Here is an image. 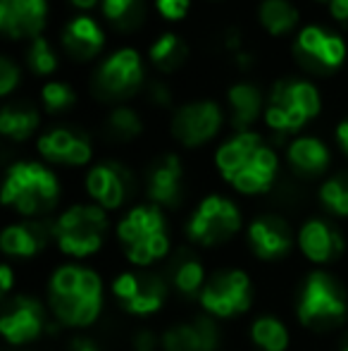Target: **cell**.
I'll return each mask as SVG.
<instances>
[{"instance_id":"cell-1","label":"cell","mask_w":348,"mask_h":351,"mask_svg":"<svg viewBox=\"0 0 348 351\" xmlns=\"http://www.w3.org/2000/svg\"><path fill=\"white\" fill-rule=\"evenodd\" d=\"M215 165L224 182L246 196L269 191L279 170L277 153L253 132H239L224 141L215 153Z\"/></svg>"},{"instance_id":"cell-2","label":"cell","mask_w":348,"mask_h":351,"mask_svg":"<svg viewBox=\"0 0 348 351\" xmlns=\"http://www.w3.org/2000/svg\"><path fill=\"white\" fill-rule=\"evenodd\" d=\"M51 311L67 328H88L103 311V280L84 265H60L48 282Z\"/></svg>"},{"instance_id":"cell-3","label":"cell","mask_w":348,"mask_h":351,"mask_svg":"<svg viewBox=\"0 0 348 351\" xmlns=\"http://www.w3.org/2000/svg\"><path fill=\"white\" fill-rule=\"evenodd\" d=\"M117 237L134 268H148L170 254L168 222L163 208L155 204L134 206L117 222Z\"/></svg>"},{"instance_id":"cell-4","label":"cell","mask_w":348,"mask_h":351,"mask_svg":"<svg viewBox=\"0 0 348 351\" xmlns=\"http://www.w3.org/2000/svg\"><path fill=\"white\" fill-rule=\"evenodd\" d=\"M60 199V182L55 172L41 162H14L8 167L3 184V204L19 215H43Z\"/></svg>"},{"instance_id":"cell-5","label":"cell","mask_w":348,"mask_h":351,"mask_svg":"<svg viewBox=\"0 0 348 351\" xmlns=\"http://www.w3.org/2000/svg\"><path fill=\"white\" fill-rule=\"evenodd\" d=\"M320 112V93L306 79H282L269 93L265 122L274 132L293 134Z\"/></svg>"},{"instance_id":"cell-6","label":"cell","mask_w":348,"mask_h":351,"mask_svg":"<svg viewBox=\"0 0 348 351\" xmlns=\"http://www.w3.org/2000/svg\"><path fill=\"white\" fill-rule=\"evenodd\" d=\"M346 313L348 301L339 282L322 270H312L303 282L296 304V315L301 325L322 332V330L336 328L346 318Z\"/></svg>"},{"instance_id":"cell-7","label":"cell","mask_w":348,"mask_h":351,"mask_svg":"<svg viewBox=\"0 0 348 351\" xmlns=\"http://www.w3.org/2000/svg\"><path fill=\"white\" fill-rule=\"evenodd\" d=\"M107 215L96 204H79L62 213L53 225L57 246L70 258H86L103 246L107 234Z\"/></svg>"},{"instance_id":"cell-8","label":"cell","mask_w":348,"mask_h":351,"mask_svg":"<svg viewBox=\"0 0 348 351\" xmlns=\"http://www.w3.org/2000/svg\"><path fill=\"white\" fill-rule=\"evenodd\" d=\"M241 210L219 194L205 196L186 222V234L200 246H217L229 241L241 230Z\"/></svg>"},{"instance_id":"cell-9","label":"cell","mask_w":348,"mask_h":351,"mask_svg":"<svg viewBox=\"0 0 348 351\" xmlns=\"http://www.w3.org/2000/svg\"><path fill=\"white\" fill-rule=\"evenodd\" d=\"M208 318H237L253 304V285L243 270H219L208 280L198 296Z\"/></svg>"},{"instance_id":"cell-10","label":"cell","mask_w":348,"mask_h":351,"mask_svg":"<svg viewBox=\"0 0 348 351\" xmlns=\"http://www.w3.org/2000/svg\"><path fill=\"white\" fill-rule=\"evenodd\" d=\"M144 84V62L134 48H120L93 72V93L103 101H122L134 96Z\"/></svg>"},{"instance_id":"cell-11","label":"cell","mask_w":348,"mask_h":351,"mask_svg":"<svg viewBox=\"0 0 348 351\" xmlns=\"http://www.w3.org/2000/svg\"><path fill=\"white\" fill-rule=\"evenodd\" d=\"M112 294L129 315L148 318L158 313L168 301V282L144 268L126 270L112 282Z\"/></svg>"},{"instance_id":"cell-12","label":"cell","mask_w":348,"mask_h":351,"mask_svg":"<svg viewBox=\"0 0 348 351\" xmlns=\"http://www.w3.org/2000/svg\"><path fill=\"white\" fill-rule=\"evenodd\" d=\"M293 56L303 70L312 74H327L341 67L346 60V43L341 36L310 24L298 32L293 41Z\"/></svg>"},{"instance_id":"cell-13","label":"cell","mask_w":348,"mask_h":351,"mask_svg":"<svg viewBox=\"0 0 348 351\" xmlns=\"http://www.w3.org/2000/svg\"><path fill=\"white\" fill-rule=\"evenodd\" d=\"M224 122L222 108L215 101H193L181 106L179 110L172 115V130L174 139L181 143V146H203L210 139H215Z\"/></svg>"},{"instance_id":"cell-14","label":"cell","mask_w":348,"mask_h":351,"mask_svg":"<svg viewBox=\"0 0 348 351\" xmlns=\"http://www.w3.org/2000/svg\"><path fill=\"white\" fill-rule=\"evenodd\" d=\"M134 191V177L122 162H98L86 175V194L103 210H117L129 201Z\"/></svg>"},{"instance_id":"cell-15","label":"cell","mask_w":348,"mask_h":351,"mask_svg":"<svg viewBox=\"0 0 348 351\" xmlns=\"http://www.w3.org/2000/svg\"><path fill=\"white\" fill-rule=\"evenodd\" d=\"M46 313L43 306L31 296H14L0 318V332L8 344H29L46 332Z\"/></svg>"},{"instance_id":"cell-16","label":"cell","mask_w":348,"mask_h":351,"mask_svg":"<svg viewBox=\"0 0 348 351\" xmlns=\"http://www.w3.org/2000/svg\"><path fill=\"white\" fill-rule=\"evenodd\" d=\"M48 19L46 0H0V32L8 38H38Z\"/></svg>"},{"instance_id":"cell-17","label":"cell","mask_w":348,"mask_h":351,"mask_svg":"<svg viewBox=\"0 0 348 351\" xmlns=\"http://www.w3.org/2000/svg\"><path fill=\"white\" fill-rule=\"evenodd\" d=\"M296 241H298L301 254L315 265L332 263V261L339 258L346 249L341 232L336 230L334 225H330L327 220H320V217L303 222V227L296 234Z\"/></svg>"},{"instance_id":"cell-18","label":"cell","mask_w":348,"mask_h":351,"mask_svg":"<svg viewBox=\"0 0 348 351\" xmlns=\"http://www.w3.org/2000/svg\"><path fill=\"white\" fill-rule=\"evenodd\" d=\"M248 244L260 261H279L293 246L291 227L279 215H260L248 225Z\"/></svg>"},{"instance_id":"cell-19","label":"cell","mask_w":348,"mask_h":351,"mask_svg":"<svg viewBox=\"0 0 348 351\" xmlns=\"http://www.w3.org/2000/svg\"><path fill=\"white\" fill-rule=\"evenodd\" d=\"M181 177H184V167L179 158L172 153L158 158L146 175V194L150 204L160 208H174L181 199Z\"/></svg>"},{"instance_id":"cell-20","label":"cell","mask_w":348,"mask_h":351,"mask_svg":"<svg viewBox=\"0 0 348 351\" xmlns=\"http://www.w3.org/2000/svg\"><path fill=\"white\" fill-rule=\"evenodd\" d=\"M38 153L55 165L81 167L91 162L93 148L86 136L75 134L70 130H51L38 136Z\"/></svg>"},{"instance_id":"cell-21","label":"cell","mask_w":348,"mask_h":351,"mask_svg":"<svg viewBox=\"0 0 348 351\" xmlns=\"http://www.w3.org/2000/svg\"><path fill=\"white\" fill-rule=\"evenodd\" d=\"M219 344V330L213 318H196L172 325L160 337L163 351H215Z\"/></svg>"},{"instance_id":"cell-22","label":"cell","mask_w":348,"mask_h":351,"mask_svg":"<svg viewBox=\"0 0 348 351\" xmlns=\"http://www.w3.org/2000/svg\"><path fill=\"white\" fill-rule=\"evenodd\" d=\"M53 237V227L46 222L27 220V222H14V225L5 227L0 234V249L8 258L27 261L34 258L38 251L46 249L48 239Z\"/></svg>"},{"instance_id":"cell-23","label":"cell","mask_w":348,"mask_h":351,"mask_svg":"<svg viewBox=\"0 0 348 351\" xmlns=\"http://www.w3.org/2000/svg\"><path fill=\"white\" fill-rule=\"evenodd\" d=\"M62 46L77 60H91L105 46V34L93 17L79 14L67 22L65 32H62Z\"/></svg>"},{"instance_id":"cell-24","label":"cell","mask_w":348,"mask_h":351,"mask_svg":"<svg viewBox=\"0 0 348 351\" xmlns=\"http://www.w3.org/2000/svg\"><path fill=\"white\" fill-rule=\"evenodd\" d=\"M289 165L303 177H317L330 167V148L315 136H298L286 151Z\"/></svg>"},{"instance_id":"cell-25","label":"cell","mask_w":348,"mask_h":351,"mask_svg":"<svg viewBox=\"0 0 348 351\" xmlns=\"http://www.w3.org/2000/svg\"><path fill=\"white\" fill-rule=\"evenodd\" d=\"M229 112H232V125L239 132H248V127L258 120L263 110V93L256 84L251 82H239L229 86L227 91Z\"/></svg>"},{"instance_id":"cell-26","label":"cell","mask_w":348,"mask_h":351,"mask_svg":"<svg viewBox=\"0 0 348 351\" xmlns=\"http://www.w3.org/2000/svg\"><path fill=\"white\" fill-rule=\"evenodd\" d=\"M38 122H41V115L36 108L24 106V103L5 106L0 110V134L12 141H24L36 132Z\"/></svg>"},{"instance_id":"cell-27","label":"cell","mask_w":348,"mask_h":351,"mask_svg":"<svg viewBox=\"0 0 348 351\" xmlns=\"http://www.w3.org/2000/svg\"><path fill=\"white\" fill-rule=\"evenodd\" d=\"M263 29L272 36H284L298 24V10L289 0H263L258 8Z\"/></svg>"},{"instance_id":"cell-28","label":"cell","mask_w":348,"mask_h":351,"mask_svg":"<svg viewBox=\"0 0 348 351\" xmlns=\"http://www.w3.org/2000/svg\"><path fill=\"white\" fill-rule=\"evenodd\" d=\"M148 56H150V62H153L160 72H174L176 67L184 65L186 56H189V48H186V43L181 41L176 34L168 32L150 43Z\"/></svg>"},{"instance_id":"cell-29","label":"cell","mask_w":348,"mask_h":351,"mask_svg":"<svg viewBox=\"0 0 348 351\" xmlns=\"http://www.w3.org/2000/svg\"><path fill=\"white\" fill-rule=\"evenodd\" d=\"M251 339L260 351H286L289 349V330L279 318L260 315L251 325Z\"/></svg>"},{"instance_id":"cell-30","label":"cell","mask_w":348,"mask_h":351,"mask_svg":"<svg viewBox=\"0 0 348 351\" xmlns=\"http://www.w3.org/2000/svg\"><path fill=\"white\" fill-rule=\"evenodd\" d=\"M172 285H174V289L184 296H200L203 287L208 285L203 263L196 261L193 256L179 258L172 265Z\"/></svg>"},{"instance_id":"cell-31","label":"cell","mask_w":348,"mask_h":351,"mask_svg":"<svg viewBox=\"0 0 348 351\" xmlns=\"http://www.w3.org/2000/svg\"><path fill=\"white\" fill-rule=\"evenodd\" d=\"M101 8L107 22L112 27L122 29V32L136 29L144 22V14H146L144 0H101Z\"/></svg>"},{"instance_id":"cell-32","label":"cell","mask_w":348,"mask_h":351,"mask_svg":"<svg viewBox=\"0 0 348 351\" xmlns=\"http://www.w3.org/2000/svg\"><path fill=\"white\" fill-rule=\"evenodd\" d=\"M105 130H107V134H110L112 139L129 141V139H136V136L144 132V122H141V117L136 115L131 108L120 106V108H115L110 115H107Z\"/></svg>"},{"instance_id":"cell-33","label":"cell","mask_w":348,"mask_h":351,"mask_svg":"<svg viewBox=\"0 0 348 351\" xmlns=\"http://www.w3.org/2000/svg\"><path fill=\"white\" fill-rule=\"evenodd\" d=\"M320 201L330 213L348 217V175H336L320 186Z\"/></svg>"},{"instance_id":"cell-34","label":"cell","mask_w":348,"mask_h":351,"mask_svg":"<svg viewBox=\"0 0 348 351\" xmlns=\"http://www.w3.org/2000/svg\"><path fill=\"white\" fill-rule=\"evenodd\" d=\"M27 62H29V67H31L34 74H38V77H48V74L55 72L57 56L51 48V43H48L43 36H38V38H34L31 46H29Z\"/></svg>"},{"instance_id":"cell-35","label":"cell","mask_w":348,"mask_h":351,"mask_svg":"<svg viewBox=\"0 0 348 351\" xmlns=\"http://www.w3.org/2000/svg\"><path fill=\"white\" fill-rule=\"evenodd\" d=\"M41 98L48 112H65L77 103V91L65 82H48L41 91Z\"/></svg>"},{"instance_id":"cell-36","label":"cell","mask_w":348,"mask_h":351,"mask_svg":"<svg viewBox=\"0 0 348 351\" xmlns=\"http://www.w3.org/2000/svg\"><path fill=\"white\" fill-rule=\"evenodd\" d=\"M19 84V67L10 58H0V93L10 96Z\"/></svg>"},{"instance_id":"cell-37","label":"cell","mask_w":348,"mask_h":351,"mask_svg":"<svg viewBox=\"0 0 348 351\" xmlns=\"http://www.w3.org/2000/svg\"><path fill=\"white\" fill-rule=\"evenodd\" d=\"M191 0H155V10L170 22H179L189 12Z\"/></svg>"},{"instance_id":"cell-38","label":"cell","mask_w":348,"mask_h":351,"mask_svg":"<svg viewBox=\"0 0 348 351\" xmlns=\"http://www.w3.org/2000/svg\"><path fill=\"white\" fill-rule=\"evenodd\" d=\"M160 339L155 337L150 330H141V332L134 335V347L136 351H155V347H158Z\"/></svg>"},{"instance_id":"cell-39","label":"cell","mask_w":348,"mask_h":351,"mask_svg":"<svg viewBox=\"0 0 348 351\" xmlns=\"http://www.w3.org/2000/svg\"><path fill=\"white\" fill-rule=\"evenodd\" d=\"M150 101L158 103V106H168L170 101H172V96H170V88L165 86V84H150Z\"/></svg>"},{"instance_id":"cell-40","label":"cell","mask_w":348,"mask_h":351,"mask_svg":"<svg viewBox=\"0 0 348 351\" xmlns=\"http://www.w3.org/2000/svg\"><path fill=\"white\" fill-rule=\"evenodd\" d=\"M330 10H332V14H334L336 22H341L348 27V0H332Z\"/></svg>"},{"instance_id":"cell-41","label":"cell","mask_w":348,"mask_h":351,"mask_svg":"<svg viewBox=\"0 0 348 351\" xmlns=\"http://www.w3.org/2000/svg\"><path fill=\"white\" fill-rule=\"evenodd\" d=\"M12 268H10L8 263H3L0 265V287H3V294H10L12 291Z\"/></svg>"},{"instance_id":"cell-42","label":"cell","mask_w":348,"mask_h":351,"mask_svg":"<svg viewBox=\"0 0 348 351\" xmlns=\"http://www.w3.org/2000/svg\"><path fill=\"white\" fill-rule=\"evenodd\" d=\"M336 141H339L341 151L348 156V120L339 122V127H336Z\"/></svg>"},{"instance_id":"cell-43","label":"cell","mask_w":348,"mask_h":351,"mask_svg":"<svg viewBox=\"0 0 348 351\" xmlns=\"http://www.w3.org/2000/svg\"><path fill=\"white\" fill-rule=\"evenodd\" d=\"M70 351H101V349H98L93 342H88V339H75Z\"/></svg>"},{"instance_id":"cell-44","label":"cell","mask_w":348,"mask_h":351,"mask_svg":"<svg viewBox=\"0 0 348 351\" xmlns=\"http://www.w3.org/2000/svg\"><path fill=\"white\" fill-rule=\"evenodd\" d=\"M70 3L75 5V8H79V10H91L98 0H70Z\"/></svg>"},{"instance_id":"cell-45","label":"cell","mask_w":348,"mask_h":351,"mask_svg":"<svg viewBox=\"0 0 348 351\" xmlns=\"http://www.w3.org/2000/svg\"><path fill=\"white\" fill-rule=\"evenodd\" d=\"M341 351H348V342L344 344V347H341Z\"/></svg>"},{"instance_id":"cell-46","label":"cell","mask_w":348,"mask_h":351,"mask_svg":"<svg viewBox=\"0 0 348 351\" xmlns=\"http://www.w3.org/2000/svg\"><path fill=\"white\" fill-rule=\"evenodd\" d=\"M320 3H332V0H320Z\"/></svg>"}]
</instances>
